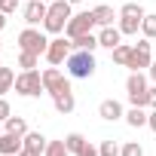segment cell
<instances>
[{"mask_svg":"<svg viewBox=\"0 0 156 156\" xmlns=\"http://www.w3.org/2000/svg\"><path fill=\"white\" fill-rule=\"evenodd\" d=\"M70 16H73V9H70L67 0H52V3H49V12H46V19H43L46 34H64Z\"/></svg>","mask_w":156,"mask_h":156,"instance_id":"obj_1","label":"cell"},{"mask_svg":"<svg viewBox=\"0 0 156 156\" xmlns=\"http://www.w3.org/2000/svg\"><path fill=\"white\" fill-rule=\"evenodd\" d=\"M64 67H67V73L73 76V80H89V76L95 73V55L92 52H83V49H73L70 55H67V61H64Z\"/></svg>","mask_w":156,"mask_h":156,"instance_id":"obj_2","label":"cell"},{"mask_svg":"<svg viewBox=\"0 0 156 156\" xmlns=\"http://www.w3.org/2000/svg\"><path fill=\"white\" fill-rule=\"evenodd\" d=\"M126 92H129V104L132 107H150V86H147V76L141 70H132L129 73Z\"/></svg>","mask_w":156,"mask_h":156,"instance_id":"obj_3","label":"cell"},{"mask_svg":"<svg viewBox=\"0 0 156 156\" xmlns=\"http://www.w3.org/2000/svg\"><path fill=\"white\" fill-rule=\"evenodd\" d=\"M16 92L22 98H40L46 89H43V73L40 70H22L16 73Z\"/></svg>","mask_w":156,"mask_h":156,"instance_id":"obj_4","label":"cell"},{"mask_svg":"<svg viewBox=\"0 0 156 156\" xmlns=\"http://www.w3.org/2000/svg\"><path fill=\"white\" fill-rule=\"evenodd\" d=\"M19 49H22V52H34V55H46L49 37H46L43 31H37V28H25V31L19 34Z\"/></svg>","mask_w":156,"mask_h":156,"instance_id":"obj_5","label":"cell"},{"mask_svg":"<svg viewBox=\"0 0 156 156\" xmlns=\"http://www.w3.org/2000/svg\"><path fill=\"white\" fill-rule=\"evenodd\" d=\"M92 28H95L92 9H86V12H73L70 22H67V28H64V37H67V40H76V37H83V34H92Z\"/></svg>","mask_w":156,"mask_h":156,"instance_id":"obj_6","label":"cell"},{"mask_svg":"<svg viewBox=\"0 0 156 156\" xmlns=\"http://www.w3.org/2000/svg\"><path fill=\"white\" fill-rule=\"evenodd\" d=\"M73 52V46H70V40H64V37H52L49 40V49H46V61L49 64H64L67 61V55Z\"/></svg>","mask_w":156,"mask_h":156,"instance_id":"obj_7","label":"cell"},{"mask_svg":"<svg viewBox=\"0 0 156 156\" xmlns=\"http://www.w3.org/2000/svg\"><path fill=\"white\" fill-rule=\"evenodd\" d=\"M150 40L144 37V40H138L135 46H132V58H129V67L132 70H144V67H150V61H153V52H150Z\"/></svg>","mask_w":156,"mask_h":156,"instance_id":"obj_8","label":"cell"},{"mask_svg":"<svg viewBox=\"0 0 156 156\" xmlns=\"http://www.w3.org/2000/svg\"><path fill=\"white\" fill-rule=\"evenodd\" d=\"M52 104H55V110L58 113H73V107H76V98H73V89H70V83H64L55 95H52Z\"/></svg>","mask_w":156,"mask_h":156,"instance_id":"obj_9","label":"cell"},{"mask_svg":"<svg viewBox=\"0 0 156 156\" xmlns=\"http://www.w3.org/2000/svg\"><path fill=\"white\" fill-rule=\"evenodd\" d=\"M46 12H49V3H43V0H28V3H25V22H28V28L43 25Z\"/></svg>","mask_w":156,"mask_h":156,"instance_id":"obj_10","label":"cell"},{"mask_svg":"<svg viewBox=\"0 0 156 156\" xmlns=\"http://www.w3.org/2000/svg\"><path fill=\"white\" fill-rule=\"evenodd\" d=\"M98 116H101L104 122H116V119L126 116V110H122V104H119L116 98H104V101L98 104Z\"/></svg>","mask_w":156,"mask_h":156,"instance_id":"obj_11","label":"cell"},{"mask_svg":"<svg viewBox=\"0 0 156 156\" xmlns=\"http://www.w3.org/2000/svg\"><path fill=\"white\" fill-rule=\"evenodd\" d=\"M64 83H67V80H64V73H61L55 64L43 70V89H46V95H55V92H58Z\"/></svg>","mask_w":156,"mask_h":156,"instance_id":"obj_12","label":"cell"},{"mask_svg":"<svg viewBox=\"0 0 156 156\" xmlns=\"http://www.w3.org/2000/svg\"><path fill=\"white\" fill-rule=\"evenodd\" d=\"M22 147H25V138L22 135H12V132L0 135V156H16Z\"/></svg>","mask_w":156,"mask_h":156,"instance_id":"obj_13","label":"cell"},{"mask_svg":"<svg viewBox=\"0 0 156 156\" xmlns=\"http://www.w3.org/2000/svg\"><path fill=\"white\" fill-rule=\"evenodd\" d=\"M98 43H101L104 49H116V46L122 43V31H119V28H113V25H107V28H101V31H98Z\"/></svg>","mask_w":156,"mask_h":156,"instance_id":"obj_14","label":"cell"},{"mask_svg":"<svg viewBox=\"0 0 156 156\" xmlns=\"http://www.w3.org/2000/svg\"><path fill=\"white\" fill-rule=\"evenodd\" d=\"M92 16H95V25H98V28H107V25H113V19H116V12H113L110 3H98V6L92 9Z\"/></svg>","mask_w":156,"mask_h":156,"instance_id":"obj_15","label":"cell"},{"mask_svg":"<svg viewBox=\"0 0 156 156\" xmlns=\"http://www.w3.org/2000/svg\"><path fill=\"white\" fill-rule=\"evenodd\" d=\"M70 46H73V49H83V52H95L101 43H98V34H83V37L70 40Z\"/></svg>","mask_w":156,"mask_h":156,"instance_id":"obj_16","label":"cell"},{"mask_svg":"<svg viewBox=\"0 0 156 156\" xmlns=\"http://www.w3.org/2000/svg\"><path fill=\"white\" fill-rule=\"evenodd\" d=\"M46 144H49V138H43L40 132H28V135H25V147H28V150H34V153H40V156H43Z\"/></svg>","mask_w":156,"mask_h":156,"instance_id":"obj_17","label":"cell"},{"mask_svg":"<svg viewBox=\"0 0 156 156\" xmlns=\"http://www.w3.org/2000/svg\"><path fill=\"white\" fill-rule=\"evenodd\" d=\"M12 89H16V70L0 64V95H6V92H12Z\"/></svg>","mask_w":156,"mask_h":156,"instance_id":"obj_18","label":"cell"},{"mask_svg":"<svg viewBox=\"0 0 156 156\" xmlns=\"http://www.w3.org/2000/svg\"><path fill=\"white\" fill-rule=\"evenodd\" d=\"M86 144H89V141H86V135H80V132H70V135H64V147H67V150H70L73 156L80 153V150H83Z\"/></svg>","mask_w":156,"mask_h":156,"instance_id":"obj_19","label":"cell"},{"mask_svg":"<svg viewBox=\"0 0 156 156\" xmlns=\"http://www.w3.org/2000/svg\"><path fill=\"white\" fill-rule=\"evenodd\" d=\"M141 22L144 19H129V16H119V31H122V37H132V34H138L141 31Z\"/></svg>","mask_w":156,"mask_h":156,"instance_id":"obj_20","label":"cell"},{"mask_svg":"<svg viewBox=\"0 0 156 156\" xmlns=\"http://www.w3.org/2000/svg\"><path fill=\"white\" fill-rule=\"evenodd\" d=\"M110 55H113V64H119V67H129V58H132V46H129V43H119L116 49H110Z\"/></svg>","mask_w":156,"mask_h":156,"instance_id":"obj_21","label":"cell"},{"mask_svg":"<svg viewBox=\"0 0 156 156\" xmlns=\"http://www.w3.org/2000/svg\"><path fill=\"white\" fill-rule=\"evenodd\" d=\"M132 129H141V126H147V113H144V107H132L126 116H122Z\"/></svg>","mask_w":156,"mask_h":156,"instance_id":"obj_22","label":"cell"},{"mask_svg":"<svg viewBox=\"0 0 156 156\" xmlns=\"http://www.w3.org/2000/svg\"><path fill=\"white\" fill-rule=\"evenodd\" d=\"M3 129H6V132H12V135H22V138L28 135V122H25L22 116H9V119L3 122Z\"/></svg>","mask_w":156,"mask_h":156,"instance_id":"obj_23","label":"cell"},{"mask_svg":"<svg viewBox=\"0 0 156 156\" xmlns=\"http://www.w3.org/2000/svg\"><path fill=\"white\" fill-rule=\"evenodd\" d=\"M37 64H40V55L19 49V67H22V70H37Z\"/></svg>","mask_w":156,"mask_h":156,"instance_id":"obj_24","label":"cell"},{"mask_svg":"<svg viewBox=\"0 0 156 156\" xmlns=\"http://www.w3.org/2000/svg\"><path fill=\"white\" fill-rule=\"evenodd\" d=\"M141 34H144L147 40H156V16H153V12L144 16V22H141Z\"/></svg>","mask_w":156,"mask_h":156,"instance_id":"obj_25","label":"cell"},{"mask_svg":"<svg viewBox=\"0 0 156 156\" xmlns=\"http://www.w3.org/2000/svg\"><path fill=\"white\" fill-rule=\"evenodd\" d=\"M43 156H70V150L64 147V138H61V141H49L46 150H43Z\"/></svg>","mask_w":156,"mask_h":156,"instance_id":"obj_26","label":"cell"},{"mask_svg":"<svg viewBox=\"0 0 156 156\" xmlns=\"http://www.w3.org/2000/svg\"><path fill=\"white\" fill-rule=\"evenodd\" d=\"M119 16H129V19H144L147 12H144V6H141V3H122V6H119Z\"/></svg>","mask_w":156,"mask_h":156,"instance_id":"obj_27","label":"cell"},{"mask_svg":"<svg viewBox=\"0 0 156 156\" xmlns=\"http://www.w3.org/2000/svg\"><path fill=\"white\" fill-rule=\"evenodd\" d=\"M119 150H122V144H116V141H110V138L98 144V153H101V156H119Z\"/></svg>","mask_w":156,"mask_h":156,"instance_id":"obj_28","label":"cell"},{"mask_svg":"<svg viewBox=\"0 0 156 156\" xmlns=\"http://www.w3.org/2000/svg\"><path fill=\"white\" fill-rule=\"evenodd\" d=\"M119 156H144V147H141L138 141H126L122 150H119Z\"/></svg>","mask_w":156,"mask_h":156,"instance_id":"obj_29","label":"cell"},{"mask_svg":"<svg viewBox=\"0 0 156 156\" xmlns=\"http://www.w3.org/2000/svg\"><path fill=\"white\" fill-rule=\"evenodd\" d=\"M9 116H12V107H9V101L3 95H0V122H6Z\"/></svg>","mask_w":156,"mask_h":156,"instance_id":"obj_30","label":"cell"},{"mask_svg":"<svg viewBox=\"0 0 156 156\" xmlns=\"http://www.w3.org/2000/svg\"><path fill=\"white\" fill-rule=\"evenodd\" d=\"M19 9V0H0V12H6V16H12Z\"/></svg>","mask_w":156,"mask_h":156,"instance_id":"obj_31","label":"cell"},{"mask_svg":"<svg viewBox=\"0 0 156 156\" xmlns=\"http://www.w3.org/2000/svg\"><path fill=\"white\" fill-rule=\"evenodd\" d=\"M76 156H101V153H98V147H95V144H86L80 153H76Z\"/></svg>","mask_w":156,"mask_h":156,"instance_id":"obj_32","label":"cell"},{"mask_svg":"<svg viewBox=\"0 0 156 156\" xmlns=\"http://www.w3.org/2000/svg\"><path fill=\"white\" fill-rule=\"evenodd\" d=\"M147 129H150V132H156V110H150V113H147Z\"/></svg>","mask_w":156,"mask_h":156,"instance_id":"obj_33","label":"cell"},{"mask_svg":"<svg viewBox=\"0 0 156 156\" xmlns=\"http://www.w3.org/2000/svg\"><path fill=\"white\" fill-rule=\"evenodd\" d=\"M16 156H40V153H34V150H28V147H22V150H19Z\"/></svg>","mask_w":156,"mask_h":156,"instance_id":"obj_34","label":"cell"},{"mask_svg":"<svg viewBox=\"0 0 156 156\" xmlns=\"http://www.w3.org/2000/svg\"><path fill=\"white\" fill-rule=\"evenodd\" d=\"M147 70H150V80L156 83V61H150V67H147Z\"/></svg>","mask_w":156,"mask_h":156,"instance_id":"obj_35","label":"cell"},{"mask_svg":"<svg viewBox=\"0 0 156 156\" xmlns=\"http://www.w3.org/2000/svg\"><path fill=\"white\" fill-rule=\"evenodd\" d=\"M150 107H153V110H156V86H153V89H150Z\"/></svg>","mask_w":156,"mask_h":156,"instance_id":"obj_36","label":"cell"},{"mask_svg":"<svg viewBox=\"0 0 156 156\" xmlns=\"http://www.w3.org/2000/svg\"><path fill=\"white\" fill-rule=\"evenodd\" d=\"M6 22H9V19H6V12H0V31L6 28Z\"/></svg>","mask_w":156,"mask_h":156,"instance_id":"obj_37","label":"cell"},{"mask_svg":"<svg viewBox=\"0 0 156 156\" xmlns=\"http://www.w3.org/2000/svg\"><path fill=\"white\" fill-rule=\"evenodd\" d=\"M67 3H70V6H76V3H83V0H67Z\"/></svg>","mask_w":156,"mask_h":156,"instance_id":"obj_38","label":"cell"},{"mask_svg":"<svg viewBox=\"0 0 156 156\" xmlns=\"http://www.w3.org/2000/svg\"><path fill=\"white\" fill-rule=\"evenodd\" d=\"M3 132H6V129H3V122H0V135H3Z\"/></svg>","mask_w":156,"mask_h":156,"instance_id":"obj_39","label":"cell"},{"mask_svg":"<svg viewBox=\"0 0 156 156\" xmlns=\"http://www.w3.org/2000/svg\"><path fill=\"white\" fill-rule=\"evenodd\" d=\"M43 3H52V0H43Z\"/></svg>","mask_w":156,"mask_h":156,"instance_id":"obj_40","label":"cell"},{"mask_svg":"<svg viewBox=\"0 0 156 156\" xmlns=\"http://www.w3.org/2000/svg\"><path fill=\"white\" fill-rule=\"evenodd\" d=\"M101 3H107V0H101Z\"/></svg>","mask_w":156,"mask_h":156,"instance_id":"obj_41","label":"cell"},{"mask_svg":"<svg viewBox=\"0 0 156 156\" xmlns=\"http://www.w3.org/2000/svg\"><path fill=\"white\" fill-rule=\"evenodd\" d=\"M0 49H3V43H0Z\"/></svg>","mask_w":156,"mask_h":156,"instance_id":"obj_42","label":"cell"}]
</instances>
